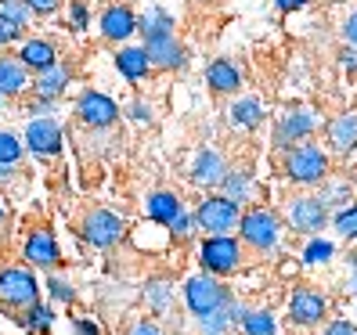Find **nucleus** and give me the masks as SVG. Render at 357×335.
Wrapping results in <instances>:
<instances>
[{
	"label": "nucleus",
	"instance_id": "obj_10",
	"mask_svg": "<svg viewBox=\"0 0 357 335\" xmlns=\"http://www.w3.org/2000/svg\"><path fill=\"white\" fill-rule=\"evenodd\" d=\"M26 148L33 155H44V159L58 155L61 152V127L54 119H33L26 127Z\"/></svg>",
	"mask_w": 357,
	"mask_h": 335
},
{
	"label": "nucleus",
	"instance_id": "obj_7",
	"mask_svg": "<svg viewBox=\"0 0 357 335\" xmlns=\"http://www.w3.org/2000/svg\"><path fill=\"white\" fill-rule=\"evenodd\" d=\"M36 292L40 288H36L33 270H22V267L0 270V303L4 306H33Z\"/></svg>",
	"mask_w": 357,
	"mask_h": 335
},
{
	"label": "nucleus",
	"instance_id": "obj_31",
	"mask_svg": "<svg viewBox=\"0 0 357 335\" xmlns=\"http://www.w3.org/2000/svg\"><path fill=\"white\" fill-rule=\"evenodd\" d=\"M0 18L22 29L26 18H29V4H26V0H0Z\"/></svg>",
	"mask_w": 357,
	"mask_h": 335
},
{
	"label": "nucleus",
	"instance_id": "obj_45",
	"mask_svg": "<svg viewBox=\"0 0 357 335\" xmlns=\"http://www.w3.org/2000/svg\"><path fill=\"white\" fill-rule=\"evenodd\" d=\"M303 4H307V0H278L282 11H296V8H303Z\"/></svg>",
	"mask_w": 357,
	"mask_h": 335
},
{
	"label": "nucleus",
	"instance_id": "obj_43",
	"mask_svg": "<svg viewBox=\"0 0 357 335\" xmlns=\"http://www.w3.org/2000/svg\"><path fill=\"white\" fill-rule=\"evenodd\" d=\"M29 4V11H40V15H51L54 8H58V0H26Z\"/></svg>",
	"mask_w": 357,
	"mask_h": 335
},
{
	"label": "nucleus",
	"instance_id": "obj_2",
	"mask_svg": "<svg viewBox=\"0 0 357 335\" xmlns=\"http://www.w3.org/2000/svg\"><path fill=\"white\" fill-rule=\"evenodd\" d=\"M79 235L94 249H112L116 242H123V235H127V224H123V217L112 213V209H91L79 224Z\"/></svg>",
	"mask_w": 357,
	"mask_h": 335
},
{
	"label": "nucleus",
	"instance_id": "obj_6",
	"mask_svg": "<svg viewBox=\"0 0 357 335\" xmlns=\"http://www.w3.org/2000/svg\"><path fill=\"white\" fill-rule=\"evenodd\" d=\"M227 299H231L227 288L213 274H195V278H188V285H184V303H188V310H192L195 318H202V313L224 306Z\"/></svg>",
	"mask_w": 357,
	"mask_h": 335
},
{
	"label": "nucleus",
	"instance_id": "obj_24",
	"mask_svg": "<svg viewBox=\"0 0 357 335\" xmlns=\"http://www.w3.org/2000/svg\"><path fill=\"white\" fill-rule=\"evenodd\" d=\"M116 69L127 76V79H144L149 76V69H152V61H149V54H144V47H127V51H119L116 54Z\"/></svg>",
	"mask_w": 357,
	"mask_h": 335
},
{
	"label": "nucleus",
	"instance_id": "obj_38",
	"mask_svg": "<svg viewBox=\"0 0 357 335\" xmlns=\"http://www.w3.org/2000/svg\"><path fill=\"white\" fill-rule=\"evenodd\" d=\"M192 227H195V217H188V213H184V217L170 227V231H174L177 238H188V235H192Z\"/></svg>",
	"mask_w": 357,
	"mask_h": 335
},
{
	"label": "nucleus",
	"instance_id": "obj_16",
	"mask_svg": "<svg viewBox=\"0 0 357 335\" xmlns=\"http://www.w3.org/2000/svg\"><path fill=\"white\" fill-rule=\"evenodd\" d=\"M69 79H73V69L61 65V61H54V65H47L44 72H36V94L47 98V101H58L61 94H66Z\"/></svg>",
	"mask_w": 357,
	"mask_h": 335
},
{
	"label": "nucleus",
	"instance_id": "obj_41",
	"mask_svg": "<svg viewBox=\"0 0 357 335\" xmlns=\"http://www.w3.org/2000/svg\"><path fill=\"white\" fill-rule=\"evenodd\" d=\"M69 18H73V26H76V29H87V8H83V4H73Z\"/></svg>",
	"mask_w": 357,
	"mask_h": 335
},
{
	"label": "nucleus",
	"instance_id": "obj_11",
	"mask_svg": "<svg viewBox=\"0 0 357 335\" xmlns=\"http://www.w3.org/2000/svg\"><path fill=\"white\" fill-rule=\"evenodd\" d=\"M314 123H318V116H314L310 109H292V112H285V116L278 119V127H275V144H278V148H289V144L310 137Z\"/></svg>",
	"mask_w": 357,
	"mask_h": 335
},
{
	"label": "nucleus",
	"instance_id": "obj_30",
	"mask_svg": "<svg viewBox=\"0 0 357 335\" xmlns=\"http://www.w3.org/2000/svg\"><path fill=\"white\" fill-rule=\"evenodd\" d=\"M144 296H149L152 310H159V313H166V310L174 306V288L166 285V281H152L149 288H144Z\"/></svg>",
	"mask_w": 357,
	"mask_h": 335
},
{
	"label": "nucleus",
	"instance_id": "obj_8",
	"mask_svg": "<svg viewBox=\"0 0 357 335\" xmlns=\"http://www.w3.org/2000/svg\"><path fill=\"white\" fill-rule=\"evenodd\" d=\"M76 116L83 127H91V130H109L119 109H116V101L109 94H98V91H87L79 101H76Z\"/></svg>",
	"mask_w": 357,
	"mask_h": 335
},
{
	"label": "nucleus",
	"instance_id": "obj_25",
	"mask_svg": "<svg viewBox=\"0 0 357 335\" xmlns=\"http://www.w3.org/2000/svg\"><path fill=\"white\" fill-rule=\"evenodd\" d=\"M260 119H264V104L257 98H242V101L231 104V123H235V127L253 130V127H260Z\"/></svg>",
	"mask_w": 357,
	"mask_h": 335
},
{
	"label": "nucleus",
	"instance_id": "obj_32",
	"mask_svg": "<svg viewBox=\"0 0 357 335\" xmlns=\"http://www.w3.org/2000/svg\"><path fill=\"white\" fill-rule=\"evenodd\" d=\"M335 231L343 238H357V205H347L343 213H335Z\"/></svg>",
	"mask_w": 357,
	"mask_h": 335
},
{
	"label": "nucleus",
	"instance_id": "obj_39",
	"mask_svg": "<svg viewBox=\"0 0 357 335\" xmlns=\"http://www.w3.org/2000/svg\"><path fill=\"white\" fill-rule=\"evenodd\" d=\"M325 335H357V325H350V321H332V325L325 328Z\"/></svg>",
	"mask_w": 357,
	"mask_h": 335
},
{
	"label": "nucleus",
	"instance_id": "obj_13",
	"mask_svg": "<svg viewBox=\"0 0 357 335\" xmlns=\"http://www.w3.org/2000/svg\"><path fill=\"white\" fill-rule=\"evenodd\" d=\"M325 296H318V292L310 288H296L292 292V303H289V318L296 325H318L325 318Z\"/></svg>",
	"mask_w": 357,
	"mask_h": 335
},
{
	"label": "nucleus",
	"instance_id": "obj_20",
	"mask_svg": "<svg viewBox=\"0 0 357 335\" xmlns=\"http://www.w3.org/2000/svg\"><path fill=\"white\" fill-rule=\"evenodd\" d=\"M137 29V18H134V11L130 8H109L101 15V33L109 36V40H127L130 33Z\"/></svg>",
	"mask_w": 357,
	"mask_h": 335
},
{
	"label": "nucleus",
	"instance_id": "obj_15",
	"mask_svg": "<svg viewBox=\"0 0 357 335\" xmlns=\"http://www.w3.org/2000/svg\"><path fill=\"white\" fill-rule=\"evenodd\" d=\"M26 260L29 267H40V270H51L58 263V242L51 231H33L29 242H26Z\"/></svg>",
	"mask_w": 357,
	"mask_h": 335
},
{
	"label": "nucleus",
	"instance_id": "obj_29",
	"mask_svg": "<svg viewBox=\"0 0 357 335\" xmlns=\"http://www.w3.org/2000/svg\"><path fill=\"white\" fill-rule=\"evenodd\" d=\"M137 26H141V33H144V36H152V33H174V18L166 15L162 8H149Z\"/></svg>",
	"mask_w": 357,
	"mask_h": 335
},
{
	"label": "nucleus",
	"instance_id": "obj_48",
	"mask_svg": "<svg viewBox=\"0 0 357 335\" xmlns=\"http://www.w3.org/2000/svg\"><path fill=\"white\" fill-rule=\"evenodd\" d=\"M4 217H8V209H4V202H0V224H4Z\"/></svg>",
	"mask_w": 357,
	"mask_h": 335
},
{
	"label": "nucleus",
	"instance_id": "obj_34",
	"mask_svg": "<svg viewBox=\"0 0 357 335\" xmlns=\"http://www.w3.org/2000/svg\"><path fill=\"white\" fill-rule=\"evenodd\" d=\"M47 288H51V299H54V303H73V299H76V292H73V285H69L66 278H51Z\"/></svg>",
	"mask_w": 357,
	"mask_h": 335
},
{
	"label": "nucleus",
	"instance_id": "obj_44",
	"mask_svg": "<svg viewBox=\"0 0 357 335\" xmlns=\"http://www.w3.org/2000/svg\"><path fill=\"white\" fill-rule=\"evenodd\" d=\"M343 33H347V40H350V44L357 47V11L347 18V26H343Z\"/></svg>",
	"mask_w": 357,
	"mask_h": 335
},
{
	"label": "nucleus",
	"instance_id": "obj_46",
	"mask_svg": "<svg viewBox=\"0 0 357 335\" xmlns=\"http://www.w3.org/2000/svg\"><path fill=\"white\" fill-rule=\"evenodd\" d=\"M15 177V166H8V162H0V184H8Z\"/></svg>",
	"mask_w": 357,
	"mask_h": 335
},
{
	"label": "nucleus",
	"instance_id": "obj_18",
	"mask_svg": "<svg viewBox=\"0 0 357 335\" xmlns=\"http://www.w3.org/2000/svg\"><path fill=\"white\" fill-rule=\"evenodd\" d=\"M149 217H152L155 224H162V227H174V224L184 217V205H181V198H177L174 192H155V195L149 198Z\"/></svg>",
	"mask_w": 357,
	"mask_h": 335
},
{
	"label": "nucleus",
	"instance_id": "obj_33",
	"mask_svg": "<svg viewBox=\"0 0 357 335\" xmlns=\"http://www.w3.org/2000/svg\"><path fill=\"white\" fill-rule=\"evenodd\" d=\"M18 159H22V144H18L15 134H0V162L15 166Z\"/></svg>",
	"mask_w": 357,
	"mask_h": 335
},
{
	"label": "nucleus",
	"instance_id": "obj_37",
	"mask_svg": "<svg viewBox=\"0 0 357 335\" xmlns=\"http://www.w3.org/2000/svg\"><path fill=\"white\" fill-rule=\"evenodd\" d=\"M18 36H22V29H18V26H11V22H4V18H0V44H15Z\"/></svg>",
	"mask_w": 357,
	"mask_h": 335
},
{
	"label": "nucleus",
	"instance_id": "obj_26",
	"mask_svg": "<svg viewBox=\"0 0 357 335\" xmlns=\"http://www.w3.org/2000/svg\"><path fill=\"white\" fill-rule=\"evenodd\" d=\"M18 321H22V328H26V332L40 335V332H47V328H51V321H54V310H51V306H40V303H33V306H26V313H18Z\"/></svg>",
	"mask_w": 357,
	"mask_h": 335
},
{
	"label": "nucleus",
	"instance_id": "obj_21",
	"mask_svg": "<svg viewBox=\"0 0 357 335\" xmlns=\"http://www.w3.org/2000/svg\"><path fill=\"white\" fill-rule=\"evenodd\" d=\"M206 79H209V87H213L217 94H231V91H238V69L231 65L227 58H217V61H209V69H206Z\"/></svg>",
	"mask_w": 357,
	"mask_h": 335
},
{
	"label": "nucleus",
	"instance_id": "obj_19",
	"mask_svg": "<svg viewBox=\"0 0 357 335\" xmlns=\"http://www.w3.org/2000/svg\"><path fill=\"white\" fill-rule=\"evenodd\" d=\"M242 313H245V310H242L235 299H227L224 306L202 313V318H199V328H202V335H224L231 321H242Z\"/></svg>",
	"mask_w": 357,
	"mask_h": 335
},
{
	"label": "nucleus",
	"instance_id": "obj_23",
	"mask_svg": "<svg viewBox=\"0 0 357 335\" xmlns=\"http://www.w3.org/2000/svg\"><path fill=\"white\" fill-rule=\"evenodd\" d=\"M29 69L22 65V61H11V58H0V98H11V94H22L26 91V76Z\"/></svg>",
	"mask_w": 357,
	"mask_h": 335
},
{
	"label": "nucleus",
	"instance_id": "obj_36",
	"mask_svg": "<svg viewBox=\"0 0 357 335\" xmlns=\"http://www.w3.org/2000/svg\"><path fill=\"white\" fill-rule=\"evenodd\" d=\"M127 335H166V332L159 328V321H149V318H141V321H134V325L127 328Z\"/></svg>",
	"mask_w": 357,
	"mask_h": 335
},
{
	"label": "nucleus",
	"instance_id": "obj_47",
	"mask_svg": "<svg viewBox=\"0 0 357 335\" xmlns=\"http://www.w3.org/2000/svg\"><path fill=\"white\" fill-rule=\"evenodd\" d=\"M343 65L357 69V51H343Z\"/></svg>",
	"mask_w": 357,
	"mask_h": 335
},
{
	"label": "nucleus",
	"instance_id": "obj_14",
	"mask_svg": "<svg viewBox=\"0 0 357 335\" xmlns=\"http://www.w3.org/2000/svg\"><path fill=\"white\" fill-rule=\"evenodd\" d=\"M227 177V162L220 152L213 148H202L195 155V166H192V180L202 184V187H220V180Z\"/></svg>",
	"mask_w": 357,
	"mask_h": 335
},
{
	"label": "nucleus",
	"instance_id": "obj_22",
	"mask_svg": "<svg viewBox=\"0 0 357 335\" xmlns=\"http://www.w3.org/2000/svg\"><path fill=\"white\" fill-rule=\"evenodd\" d=\"M18 61L33 72H44L47 65L58 61V54H54V47L47 44V40H29V44H22V51H18Z\"/></svg>",
	"mask_w": 357,
	"mask_h": 335
},
{
	"label": "nucleus",
	"instance_id": "obj_4",
	"mask_svg": "<svg viewBox=\"0 0 357 335\" xmlns=\"http://www.w3.org/2000/svg\"><path fill=\"white\" fill-rule=\"evenodd\" d=\"M285 173L296 184H318L328 173V155L318 148V144H296L285 155Z\"/></svg>",
	"mask_w": 357,
	"mask_h": 335
},
{
	"label": "nucleus",
	"instance_id": "obj_17",
	"mask_svg": "<svg viewBox=\"0 0 357 335\" xmlns=\"http://www.w3.org/2000/svg\"><path fill=\"white\" fill-rule=\"evenodd\" d=\"M328 144H332V152H354L357 148V112L335 116L328 123Z\"/></svg>",
	"mask_w": 357,
	"mask_h": 335
},
{
	"label": "nucleus",
	"instance_id": "obj_9",
	"mask_svg": "<svg viewBox=\"0 0 357 335\" xmlns=\"http://www.w3.org/2000/svg\"><path fill=\"white\" fill-rule=\"evenodd\" d=\"M144 54L159 69H181L184 65V47L177 44L174 33H152L144 36Z\"/></svg>",
	"mask_w": 357,
	"mask_h": 335
},
{
	"label": "nucleus",
	"instance_id": "obj_27",
	"mask_svg": "<svg viewBox=\"0 0 357 335\" xmlns=\"http://www.w3.org/2000/svg\"><path fill=\"white\" fill-rule=\"evenodd\" d=\"M220 187H224V195L231 198V202H245L249 198V192H253V180H249V173H238V170H227V177L220 180Z\"/></svg>",
	"mask_w": 357,
	"mask_h": 335
},
{
	"label": "nucleus",
	"instance_id": "obj_12",
	"mask_svg": "<svg viewBox=\"0 0 357 335\" xmlns=\"http://www.w3.org/2000/svg\"><path fill=\"white\" fill-rule=\"evenodd\" d=\"M325 220H328V213H325L321 198H296L289 205V224L296 227V231H303V235L321 231Z\"/></svg>",
	"mask_w": 357,
	"mask_h": 335
},
{
	"label": "nucleus",
	"instance_id": "obj_28",
	"mask_svg": "<svg viewBox=\"0 0 357 335\" xmlns=\"http://www.w3.org/2000/svg\"><path fill=\"white\" fill-rule=\"evenodd\" d=\"M242 332L245 335H275V318L267 310H245L242 313Z\"/></svg>",
	"mask_w": 357,
	"mask_h": 335
},
{
	"label": "nucleus",
	"instance_id": "obj_5",
	"mask_svg": "<svg viewBox=\"0 0 357 335\" xmlns=\"http://www.w3.org/2000/svg\"><path fill=\"white\" fill-rule=\"evenodd\" d=\"M238 231H242V242H249L253 249H260V253H267V249L278 245V217L271 213V209H249V213H242L238 220Z\"/></svg>",
	"mask_w": 357,
	"mask_h": 335
},
{
	"label": "nucleus",
	"instance_id": "obj_42",
	"mask_svg": "<svg viewBox=\"0 0 357 335\" xmlns=\"http://www.w3.org/2000/svg\"><path fill=\"white\" fill-rule=\"evenodd\" d=\"M130 116H134L137 123H149V119H152V109H149L144 101H134V104H130Z\"/></svg>",
	"mask_w": 357,
	"mask_h": 335
},
{
	"label": "nucleus",
	"instance_id": "obj_35",
	"mask_svg": "<svg viewBox=\"0 0 357 335\" xmlns=\"http://www.w3.org/2000/svg\"><path fill=\"white\" fill-rule=\"evenodd\" d=\"M328 256H332V245H328V242H310L307 253H303L307 263H321V260H328Z\"/></svg>",
	"mask_w": 357,
	"mask_h": 335
},
{
	"label": "nucleus",
	"instance_id": "obj_40",
	"mask_svg": "<svg viewBox=\"0 0 357 335\" xmlns=\"http://www.w3.org/2000/svg\"><path fill=\"white\" fill-rule=\"evenodd\" d=\"M73 332H76V335H101V332H98V325H94V321H87V318H76V321H73Z\"/></svg>",
	"mask_w": 357,
	"mask_h": 335
},
{
	"label": "nucleus",
	"instance_id": "obj_3",
	"mask_svg": "<svg viewBox=\"0 0 357 335\" xmlns=\"http://www.w3.org/2000/svg\"><path fill=\"white\" fill-rule=\"evenodd\" d=\"M238 220H242V205L231 202L227 195H209L195 209V224L209 235H227L231 227H238Z\"/></svg>",
	"mask_w": 357,
	"mask_h": 335
},
{
	"label": "nucleus",
	"instance_id": "obj_1",
	"mask_svg": "<svg viewBox=\"0 0 357 335\" xmlns=\"http://www.w3.org/2000/svg\"><path fill=\"white\" fill-rule=\"evenodd\" d=\"M199 260H202V270H206V274H213V278L235 274V270L242 267V245L231 235H209L202 242Z\"/></svg>",
	"mask_w": 357,
	"mask_h": 335
}]
</instances>
